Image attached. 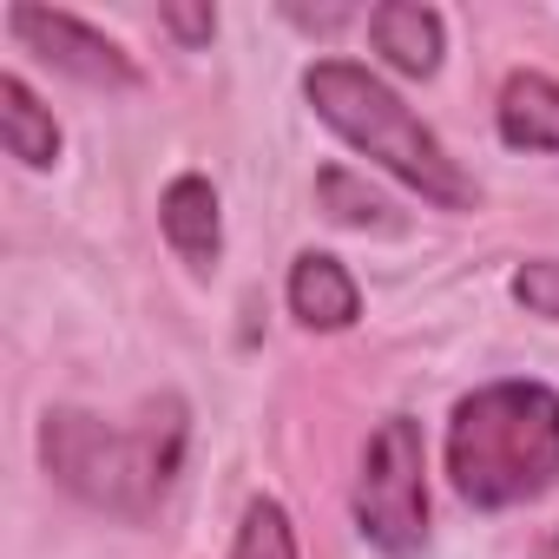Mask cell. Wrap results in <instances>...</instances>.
<instances>
[{
    "label": "cell",
    "mask_w": 559,
    "mask_h": 559,
    "mask_svg": "<svg viewBox=\"0 0 559 559\" xmlns=\"http://www.w3.org/2000/svg\"><path fill=\"white\" fill-rule=\"evenodd\" d=\"M369 40L408 80H428L441 67V14L435 8H415V0H389V8H376L369 14Z\"/></svg>",
    "instance_id": "obj_8"
},
{
    "label": "cell",
    "mask_w": 559,
    "mask_h": 559,
    "mask_svg": "<svg viewBox=\"0 0 559 559\" xmlns=\"http://www.w3.org/2000/svg\"><path fill=\"white\" fill-rule=\"evenodd\" d=\"M165 27H171L185 47H204V40L217 34V14H211V8H165Z\"/></svg>",
    "instance_id": "obj_14"
},
{
    "label": "cell",
    "mask_w": 559,
    "mask_h": 559,
    "mask_svg": "<svg viewBox=\"0 0 559 559\" xmlns=\"http://www.w3.org/2000/svg\"><path fill=\"white\" fill-rule=\"evenodd\" d=\"M513 304H520L526 317L559 323V257H533V263L513 270Z\"/></svg>",
    "instance_id": "obj_12"
},
{
    "label": "cell",
    "mask_w": 559,
    "mask_h": 559,
    "mask_svg": "<svg viewBox=\"0 0 559 559\" xmlns=\"http://www.w3.org/2000/svg\"><path fill=\"white\" fill-rule=\"evenodd\" d=\"M158 224H165V243H171L191 270H211V263H217L224 224H217V191H211V178H198V171L171 178L165 198H158Z\"/></svg>",
    "instance_id": "obj_6"
},
{
    "label": "cell",
    "mask_w": 559,
    "mask_h": 559,
    "mask_svg": "<svg viewBox=\"0 0 559 559\" xmlns=\"http://www.w3.org/2000/svg\"><path fill=\"white\" fill-rule=\"evenodd\" d=\"M304 99L317 106V119L349 139L362 158H376L382 171H395L408 191H421L441 211H474V178L448 158V145L356 60H317L304 73Z\"/></svg>",
    "instance_id": "obj_3"
},
{
    "label": "cell",
    "mask_w": 559,
    "mask_h": 559,
    "mask_svg": "<svg viewBox=\"0 0 559 559\" xmlns=\"http://www.w3.org/2000/svg\"><path fill=\"white\" fill-rule=\"evenodd\" d=\"M533 559H559V526H552V533L539 539V552H533Z\"/></svg>",
    "instance_id": "obj_15"
},
{
    "label": "cell",
    "mask_w": 559,
    "mask_h": 559,
    "mask_svg": "<svg viewBox=\"0 0 559 559\" xmlns=\"http://www.w3.org/2000/svg\"><path fill=\"white\" fill-rule=\"evenodd\" d=\"M8 27H14V40H21V47H34L40 60H53L60 73H73V80H86V86H132V80H139V67L126 60V47H119V40H106L99 27L73 21V14L14 8V14H8Z\"/></svg>",
    "instance_id": "obj_5"
},
{
    "label": "cell",
    "mask_w": 559,
    "mask_h": 559,
    "mask_svg": "<svg viewBox=\"0 0 559 559\" xmlns=\"http://www.w3.org/2000/svg\"><path fill=\"white\" fill-rule=\"evenodd\" d=\"M448 480L467 507H526L559 480V395L546 382H487L448 421Z\"/></svg>",
    "instance_id": "obj_2"
},
{
    "label": "cell",
    "mask_w": 559,
    "mask_h": 559,
    "mask_svg": "<svg viewBox=\"0 0 559 559\" xmlns=\"http://www.w3.org/2000/svg\"><path fill=\"white\" fill-rule=\"evenodd\" d=\"M290 317L310 323V330H349L362 317V290H356V276L323 257V250H304L290 263Z\"/></svg>",
    "instance_id": "obj_7"
},
{
    "label": "cell",
    "mask_w": 559,
    "mask_h": 559,
    "mask_svg": "<svg viewBox=\"0 0 559 559\" xmlns=\"http://www.w3.org/2000/svg\"><path fill=\"white\" fill-rule=\"evenodd\" d=\"M500 139L513 152H559V80L546 73H513L500 86V112H493Z\"/></svg>",
    "instance_id": "obj_9"
},
{
    "label": "cell",
    "mask_w": 559,
    "mask_h": 559,
    "mask_svg": "<svg viewBox=\"0 0 559 559\" xmlns=\"http://www.w3.org/2000/svg\"><path fill=\"white\" fill-rule=\"evenodd\" d=\"M230 559H297V526L276 500H250L243 526L230 539Z\"/></svg>",
    "instance_id": "obj_11"
},
{
    "label": "cell",
    "mask_w": 559,
    "mask_h": 559,
    "mask_svg": "<svg viewBox=\"0 0 559 559\" xmlns=\"http://www.w3.org/2000/svg\"><path fill=\"white\" fill-rule=\"evenodd\" d=\"M356 526L389 559H415L428 546V448H421V421L389 415L369 435V454H362V474H356Z\"/></svg>",
    "instance_id": "obj_4"
},
{
    "label": "cell",
    "mask_w": 559,
    "mask_h": 559,
    "mask_svg": "<svg viewBox=\"0 0 559 559\" xmlns=\"http://www.w3.org/2000/svg\"><path fill=\"white\" fill-rule=\"evenodd\" d=\"M323 204H330V217L336 224H389V204L376 198V191H362L349 171H323Z\"/></svg>",
    "instance_id": "obj_13"
},
{
    "label": "cell",
    "mask_w": 559,
    "mask_h": 559,
    "mask_svg": "<svg viewBox=\"0 0 559 559\" xmlns=\"http://www.w3.org/2000/svg\"><path fill=\"white\" fill-rule=\"evenodd\" d=\"M0 139H8V152L21 165H34V171H47L60 158V126H53V112L34 99V86L21 73L0 80Z\"/></svg>",
    "instance_id": "obj_10"
},
{
    "label": "cell",
    "mask_w": 559,
    "mask_h": 559,
    "mask_svg": "<svg viewBox=\"0 0 559 559\" xmlns=\"http://www.w3.org/2000/svg\"><path fill=\"white\" fill-rule=\"evenodd\" d=\"M185 441H191V421H185L178 395L145 402L132 421H106L86 408H47V421H40L47 474L73 500H86L112 520H145L165 500V487L178 480Z\"/></svg>",
    "instance_id": "obj_1"
}]
</instances>
